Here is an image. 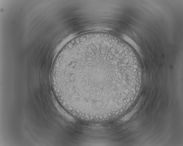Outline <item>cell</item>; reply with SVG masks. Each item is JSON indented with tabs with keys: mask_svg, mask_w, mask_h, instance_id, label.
Instances as JSON below:
<instances>
[{
	"mask_svg": "<svg viewBox=\"0 0 183 146\" xmlns=\"http://www.w3.org/2000/svg\"><path fill=\"white\" fill-rule=\"evenodd\" d=\"M142 75L126 43L112 34L93 32L78 36L63 48L51 79L69 107L98 115L123 104Z\"/></svg>",
	"mask_w": 183,
	"mask_h": 146,
	"instance_id": "1",
	"label": "cell"
}]
</instances>
